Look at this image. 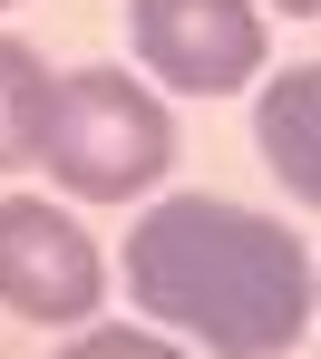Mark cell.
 I'll return each mask as SVG.
<instances>
[{"label": "cell", "mask_w": 321, "mask_h": 359, "mask_svg": "<svg viewBox=\"0 0 321 359\" xmlns=\"http://www.w3.org/2000/svg\"><path fill=\"white\" fill-rule=\"evenodd\" d=\"M312 117H321V68H282L273 88H263V117H254V146L263 165L282 175L292 204H312L321 194V156H312Z\"/></svg>", "instance_id": "5b68a950"}, {"label": "cell", "mask_w": 321, "mask_h": 359, "mask_svg": "<svg viewBox=\"0 0 321 359\" xmlns=\"http://www.w3.org/2000/svg\"><path fill=\"white\" fill-rule=\"evenodd\" d=\"M59 359H185L176 340H156V330H78Z\"/></svg>", "instance_id": "52a82bcc"}, {"label": "cell", "mask_w": 321, "mask_h": 359, "mask_svg": "<svg viewBox=\"0 0 321 359\" xmlns=\"http://www.w3.org/2000/svg\"><path fill=\"white\" fill-rule=\"evenodd\" d=\"M39 165L78 194V204H127L176 165V117L156 88H136L127 68H68L49 88V126H39Z\"/></svg>", "instance_id": "7a4b0ae2"}, {"label": "cell", "mask_w": 321, "mask_h": 359, "mask_svg": "<svg viewBox=\"0 0 321 359\" xmlns=\"http://www.w3.org/2000/svg\"><path fill=\"white\" fill-rule=\"evenodd\" d=\"M273 10H282V20H321V0H273Z\"/></svg>", "instance_id": "ba28073f"}, {"label": "cell", "mask_w": 321, "mask_h": 359, "mask_svg": "<svg viewBox=\"0 0 321 359\" xmlns=\"http://www.w3.org/2000/svg\"><path fill=\"white\" fill-rule=\"evenodd\" d=\"M49 59L30 39H0V165H39V126H49Z\"/></svg>", "instance_id": "8992f818"}, {"label": "cell", "mask_w": 321, "mask_h": 359, "mask_svg": "<svg viewBox=\"0 0 321 359\" xmlns=\"http://www.w3.org/2000/svg\"><path fill=\"white\" fill-rule=\"evenodd\" d=\"M127 39L185 97H234L263 78V10L254 0H127Z\"/></svg>", "instance_id": "277c9868"}, {"label": "cell", "mask_w": 321, "mask_h": 359, "mask_svg": "<svg viewBox=\"0 0 321 359\" xmlns=\"http://www.w3.org/2000/svg\"><path fill=\"white\" fill-rule=\"evenodd\" d=\"M0 10H10V0H0Z\"/></svg>", "instance_id": "9c48e42d"}, {"label": "cell", "mask_w": 321, "mask_h": 359, "mask_svg": "<svg viewBox=\"0 0 321 359\" xmlns=\"http://www.w3.org/2000/svg\"><path fill=\"white\" fill-rule=\"evenodd\" d=\"M127 301L214 359H282L312 340V243L224 194H166L127 233Z\"/></svg>", "instance_id": "6da1fadb"}, {"label": "cell", "mask_w": 321, "mask_h": 359, "mask_svg": "<svg viewBox=\"0 0 321 359\" xmlns=\"http://www.w3.org/2000/svg\"><path fill=\"white\" fill-rule=\"evenodd\" d=\"M107 301V262L49 194H0V311L30 330H78Z\"/></svg>", "instance_id": "3957f363"}]
</instances>
